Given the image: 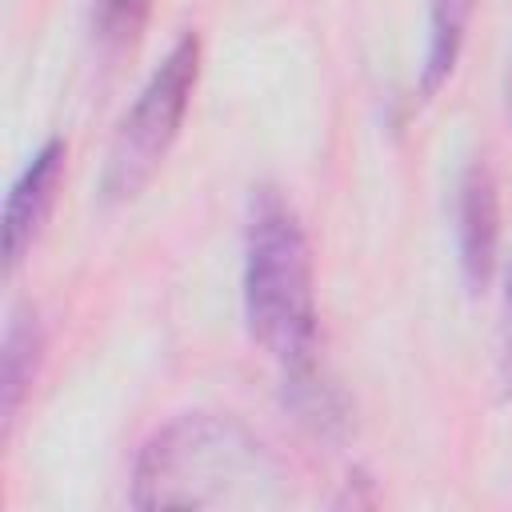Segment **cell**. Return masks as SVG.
Here are the masks:
<instances>
[{"label": "cell", "instance_id": "1", "mask_svg": "<svg viewBox=\"0 0 512 512\" xmlns=\"http://www.w3.org/2000/svg\"><path fill=\"white\" fill-rule=\"evenodd\" d=\"M272 452L232 416L184 412L156 428L132 464L136 508H224L276 500Z\"/></svg>", "mask_w": 512, "mask_h": 512}, {"label": "cell", "instance_id": "2", "mask_svg": "<svg viewBox=\"0 0 512 512\" xmlns=\"http://www.w3.org/2000/svg\"><path fill=\"white\" fill-rule=\"evenodd\" d=\"M240 292H244L248 336L280 364V372L320 360L312 244L296 208L276 188H260L252 196L248 228H244Z\"/></svg>", "mask_w": 512, "mask_h": 512}, {"label": "cell", "instance_id": "3", "mask_svg": "<svg viewBox=\"0 0 512 512\" xmlns=\"http://www.w3.org/2000/svg\"><path fill=\"white\" fill-rule=\"evenodd\" d=\"M200 80V36L184 32L168 56L152 68V76L144 80V88L136 92L132 108L120 116L104 168H100V204L116 208L136 200L148 180L160 172L168 148L180 136V124L188 116L192 92Z\"/></svg>", "mask_w": 512, "mask_h": 512}, {"label": "cell", "instance_id": "4", "mask_svg": "<svg viewBox=\"0 0 512 512\" xmlns=\"http://www.w3.org/2000/svg\"><path fill=\"white\" fill-rule=\"evenodd\" d=\"M64 168H68V144L60 136H48L24 164V172L12 180L8 196H4V268L16 272L20 260L32 252L36 236L44 232L60 184H64Z\"/></svg>", "mask_w": 512, "mask_h": 512}, {"label": "cell", "instance_id": "5", "mask_svg": "<svg viewBox=\"0 0 512 512\" xmlns=\"http://www.w3.org/2000/svg\"><path fill=\"white\" fill-rule=\"evenodd\" d=\"M500 252V192L488 160L464 164L456 180V260L468 292H484Z\"/></svg>", "mask_w": 512, "mask_h": 512}, {"label": "cell", "instance_id": "6", "mask_svg": "<svg viewBox=\"0 0 512 512\" xmlns=\"http://www.w3.org/2000/svg\"><path fill=\"white\" fill-rule=\"evenodd\" d=\"M40 360H44V324L32 308H16L4 324V344H0V420H4V436L12 432L16 412L32 392Z\"/></svg>", "mask_w": 512, "mask_h": 512}, {"label": "cell", "instance_id": "7", "mask_svg": "<svg viewBox=\"0 0 512 512\" xmlns=\"http://www.w3.org/2000/svg\"><path fill=\"white\" fill-rule=\"evenodd\" d=\"M476 0H428V40L420 64V96H436L460 64Z\"/></svg>", "mask_w": 512, "mask_h": 512}, {"label": "cell", "instance_id": "8", "mask_svg": "<svg viewBox=\"0 0 512 512\" xmlns=\"http://www.w3.org/2000/svg\"><path fill=\"white\" fill-rule=\"evenodd\" d=\"M152 0H92V40L104 56L128 52L144 24H148Z\"/></svg>", "mask_w": 512, "mask_h": 512}, {"label": "cell", "instance_id": "9", "mask_svg": "<svg viewBox=\"0 0 512 512\" xmlns=\"http://www.w3.org/2000/svg\"><path fill=\"white\" fill-rule=\"evenodd\" d=\"M500 388L512 396V272H508V300H504V336H500Z\"/></svg>", "mask_w": 512, "mask_h": 512}, {"label": "cell", "instance_id": "10", "mask_svg": "<svg viewBox=\"0 0 512 512\" xmlns=\"http://www.w3.org/2000/svg\"><path fill=\"white\" fill-rule=\"evenodd\" d=\"M504 100H508V116H512V68H508V88H504Z\"/></svg>", "mask_w": 512, "mask_h": 512}]
</instances>
